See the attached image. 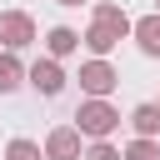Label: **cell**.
<instances>
[{"mask_svg":"<svg viewBox=\"0 0 160 160\" xmlns=\"http://www.w3.org/2000/svg\"><path fill=\"white\" fill-rule=\"evenodd\" d=\"M75 130L80 135H90V140H110L115 130H120V110L110 105V100H80L75 105Z\"/></svg>","mask_w":160,"mask_h":160,"instance_id":"1","label":"cell"},{"mask_svg":"<svg viewBox=\"0 0 160 160\" xmlns=\"http://www.w3.org/2000/svg\"><path fill=\"white\" fill-rule=\"evenodd\" d=\"M115 85H120V70H115L110 60H100V55H95V60H85V65H80V90H85L90 100H105Z\"/></svg>","mask_w":160,"mask_h":160,"instance_id":"2","label":"cell"},{"mask_svg":"<svg viewBox=\"0 0 160 160\" xmlns=\"http://www.w3.org/2000/svg\"><path fill=\"white\" fill-rule=\"evenodd\" d=\"M0 45H5V50L35 45V20H30L25 10H0Z\"/></svg>","mask_w":160,"mask_h":160,"instance_id":"3","label":"cell"},{"mask_svg":"<svg viewBox=\"0 0 160 160\" xmlns=\"http://www.w3.org/2000/svg\"><path fill=\"white\" fill-rule=\"evenodd\" d=\"M80 140H85V135H80L75 125H55V130L45 135V150H40V155H45V160H80Z\"/></svg>","mask_w":160,"mask_h":160,"instance_id":"4","label":"cell"},{"mask_svg":"<svg viewBox=\"0 0 160 160\" xmlns=\"http://www.w3.org/2000/svg\"><path fill=\"white\" fill-rule=\"evenodd\" d=\"M25 80H30L40 95H50V100L65 90V70H60V60H50V55H45V60H35V65L25 70Z\"/></svg>","mask_w":160,"mask_h":160,"instance_id":"5","label":"cell"},{"mask_svg":"<svg viewBox=\"0 0 160 160\" xmlns=\"http://www.w3.org/2000/svg\"><path fill=\"white\" fill-rule=\"evenodd\" d=\"M130 35H135V45H140L145 55H160V15H140V20H130Z\"/></svg>","mask_w":160,"mask_h":160,"instance_id":"6","label":"cell"},{"mask_svg":"<svg viewBox=\"0 0 160 160\" xmlns=\"http://www.w3.org/2000/svg\"><path fill=\"white\" fill-rule=\"evenodd\" d=\"M95 25H105V30H115L120 40L130 35V15H125L120 5H110V0H95Z\"/></svg>","mask_w":160,"mask_h":160,"instance_id":"7","label":"cell"},{"mask_svg":"<svg viewBox=\"0 0 160 160\" xmlns=\"http://www.w3.org/2000/svg\"><path fill=\"white\" fill-rule=\"evenodd\" d=\"M45 50H50V60H65V55L80 50V35H75L70 25H55V30L45 35Z\"/></svg>","mask_w":160,"mask_h":160,"instance_id":"8","label":"cell"},{"mask_svg":"<svg viewBox=\"0 0 160 160\" xmlns=\"http://www.w3.org/2000/svg\"><path fill=\"white\" fill-rule=\"evenodd\" d=\"M80 45H85V50H90V55H100V60H105V55H110V50H115V45H120V35H115V30H105V25H95V20H90V30H85V35H80Z\"/></svg>","mask_w":160,"mask_h":160,"instance_id":"9","label":"cell"},{"mask_svg":"<svg viewBox=\"0 0 160 160\" xmlns=\"http://www.w3.org/2000/svg\"><path fill=\"white\" fill-rule=\"evenodd\" d=\"M130 125H135L140 140H155V135H160V105H150V100L135 105V110H130Z\"/></svg>","mask_w":160,"mask_h":160,"instance_id":"10","label":"cell"},{"mask_svg":"<svg viewBox=\"0 0 160 160\" xmlns=\"http://www.w3.org/2000/svg\"><path fill=\"white\" fill-rule=\"evenodd\" d=\"M20 85H25V65L15 60V50H0V95H10Z\"/></svg>","mask_w":160,"mask_h":160,"instance_id":"11","label":"cell"},{"mask_svg":"<svg viewBox=\"0 0 160 160\" xmlns=\"http://www.w3.org/2000/svg\"><path fill=\"white\" fill-rule=\"evenodd\" d=\"M120 160H160V145H155V140H140V135H135V140H130V145L120 150Z\"/></svg>","mask_w":160,"mask_h":160,"instance_id":"12","label":"cell"},{"mask_svg":"<svg viewBox=\"0 0 160 160\" xmlns=\"http://www.w3.org/2000/svg\"><path fill=\"white\" fill-rule=\"evenodd\" d=\"M5 160H45V155H40V145H35V140H25V135H15V140L5 145Z\"/></svg>","mask_w":160,"mask_h":160,"instance_id":"13","label":"cell"},{"mask_svg":"<svg viewBox=\"0 0 160 160\" xmlns=\"http://www.w3.org/2000/svg\"><path fill=\"white\" fill-rule=\"evenodd\" d=\"M85 160H120V150H115L110 140H95V145L85 150Z\"/></svg>","mask_w":160,"mask_h":160,"instance_id":"14","label":"cell"},{"mask_svg":"<svg viewBox=\"0 0 160 160\" xmlns=\"http://www.w3.org/2000/svg\"><path fill=\"white\" fill-rule=\"evenodd\" d=\"M55 5H85V0H55Z\"/></svg>","mask_w":160,"mask_h":160,"instance_id":"15","label":"cell"},{"mask_svg":"<svg viewBox=\"0 0 160 160\" xmlns=\"http://www.w3.org/2000/svg\"><path fill=\"white\" fill-rule=\"evenodd\" d=\"M155 15H160V10H155Z\"/></svg>","mask_w":160,"mask_h":160,"instance_id":"16","label":"cell"}]
</instances>
